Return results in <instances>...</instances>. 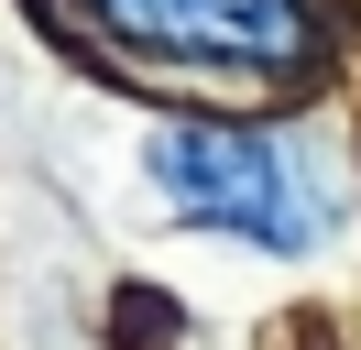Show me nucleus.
<instances>
[{"label": "nucleus", "mask_w": 361, "mask_h": 350, "mask_svg": "<svg viewBox=\"0 0 361 350\" xmlns=\"http://www.w3.org/2000/svg\"><path fill=\"white\" fill-rule=\"evenodd\" d=\"M154 186H164L176 219L241 230V241H263V252H317V241H329V208L295 197V164L263 131H230V121H164L154 131Z\"/></svg>", "instance_id": "f257e3e1"}, {"label": "nucleus", "mask_w": 361, "mask_h": 350, "mask_svg": "<svg viewBox=\"0 0 361 350\" xmlns=\"http://www.w3.org/2000/svg\"><path fill=\"white\" fill-rule=\"evenodd\" d=\"M77 11L99 22V33L142 44V55H176V66H252V77H274V66L307 55V0H77Z\"/></svg>", "instance_id": "f03ea898"}]
</instances>
